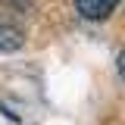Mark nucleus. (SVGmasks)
<instances>
[{
  "label": "nucleus",
  "mask_w": 125,
  "mask_h": 125,
  "mask_svg": "<svg viewBox=\"0 0 125 125\" xmlns=\"http://www.w3.org/2000/svg\"><path fill=\"white\" fill-rule=\"evenodd\" d=\"M22 44H25L22 31L16 28V25H10V22L0 19V53H16Z\"/></svg>",
  "instance_id": "2"
},
{
  "label": "nucleus",
  "mask_w": 125,
  "mask_h": 125,
  "mask_svg": "<svg viewBox=\"0 0 125 125\" xmlns=\"http://www.w3.org/2000/svg\"><path fill=\"white\" fill-rule=\"evenodd\" d=\"M119 75L125 78V50H122V53H119Z\"/></svg>",
  "instance_id": "3"
},
{
  "label": "nucleus",
  "mask_w": 125,
  "mask_h": 125,
  "mask_svg": "<svg viewBox=\"0 0 125 125\" xmlns=\"http://www.w3.org/2000/svg\"><path fill=\"white\" fill-rule=\"evenodd\" d=\"M116 6H119V0H75L78 16L88 19V22H103V19H109Z\"/></svg>",
  "instance_id": "1"
}]
</instances>
